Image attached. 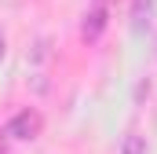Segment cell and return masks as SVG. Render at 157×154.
I'll list each match as a JSON object with an SVG mask.
<instances>
[{"label": "cell", "mask_w": 157, "mask_h": 154, "mask_svg": "<svg viewBox=\"0 0 157 154\" xmlns=\"http://www.w3.org/2000/svg\"><path fill=\"white\" fill-rule=\"evenodd\" d=\"M7 132L18 136V140H33V136L40 132V114H37V110H22V114L7 125Z\"/></svg>", "instance_id": "1"}, {"label": "cell", "mask_w": 157, "mask_h": 154, "mask_svg": "<svg viewBox=\"0 0 157 154\" xmlns=\"http://www.w3.org/2000/svg\"><path fill=\"white\" fill-rule=\"evenodd\" d=\"M102 30H106V7L95 4V7L88 11V18H84V30H80V33H84V40H99Z\"/></svg>", "instance_id": "2"}, {"label": "cell", "mask_w": 157, "mask_h": 154, "mask_svg": "<svg viewBox=\"0 0 157 154\" xmlns=\"http://www.w3.org/2000/svg\"><path fill=\"white\" fill-rule=\"evenodd\" d=\"M150 7H154V0H135V7H132V30L135 33H143L150 26Z\"/></svg>", "instance_id": "3"}, {"label": "cell", "mask_w": 157, "mask_h": 154, "mask_svg": "<svg viewBox=\"0 0 157 154\" xmlns=\"http://www.w3.org/2000/svg\"><path fill=\"white\" fill-rule=\"evenodd\" d=\"M128 154H139V140H132V143H128Z\"/></svg>", "instance_id": "4"}, {"label": "cell", "mask_w": 157, "mask_h": 154, "mask_svg": "<svg viewBox=\"0 0 157 154\" xmlns=\"http://www.w3.org/2000/svg\"><path fill=\"white\" fill-rule=\"evenodd\" d=\"M0 59H4V33H0Z\"/></svg>", "instance_id": "5"}]
</instances>
